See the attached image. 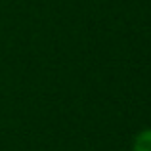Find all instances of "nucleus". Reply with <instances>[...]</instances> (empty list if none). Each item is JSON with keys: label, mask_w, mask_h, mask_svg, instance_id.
<instances>
[{"label": "nucleus", "mask_w": 151, "mask_h": 151, "mask_svg": "<svg viewBox=\"0 0 151 151\" xmlns=\"http://www.w3.org/2000/svg\"><path fill=\"white\" fill-rule=\"evenodd\" d=\"M132 151H151V128H144L134 136Z\"/></svg>", "instance_id": "f257e3e1"}]
</instances>
